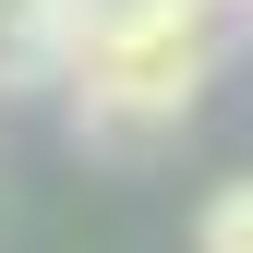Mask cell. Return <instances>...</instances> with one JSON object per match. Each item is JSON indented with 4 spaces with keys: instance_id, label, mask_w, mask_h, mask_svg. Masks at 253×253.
Returning <instances> with one entry per match:
<instances>
[{
    "instance_id": "6da1fadb",
    "label": "cell",
    "mask_w": 253,
    "mask_h": 253,
    "mask_svg": "<svg viewBox=\"0 0 253 253\" xmlns=\"http://www.w3.org/2000/svg\"><path fill=\"white\" fill-rule=\"evenodd\" d=\"M217 0H84V37H73V109L84 145H157L193 121V97L217 84V37H205Z\"/></svg>"
},
{
    "instance_id": "7a4b0ae2",
    "label": "cell",
    "mask_w": 253,
    "mask_h": 253,
    "mask_svg": "<svg viewBox=\"0 0 253 253\" xmlns=\"http://www.w3.org/2000/svg\"><path fill=\"white\" fill-rule=\"evenodd\" d=\"M73 37H84V0H0V97L60 84L73 73Z\"/></svg>"
},
{
    "instance_id": "3957f363",
    "label": "cell",
    "mask_w": 253,
    "mask_h": 253,
    "mask_svg": "<svg viewBox=\"0 0 253 253\" xmlns=\"http://www.w3.org/2000/svg\"><path fill=\"white\" fill-rule=\"evenodd\" d=\"M193 253H253V181L205 193V217H193Z\"/></svg>"
}]
</instances>
